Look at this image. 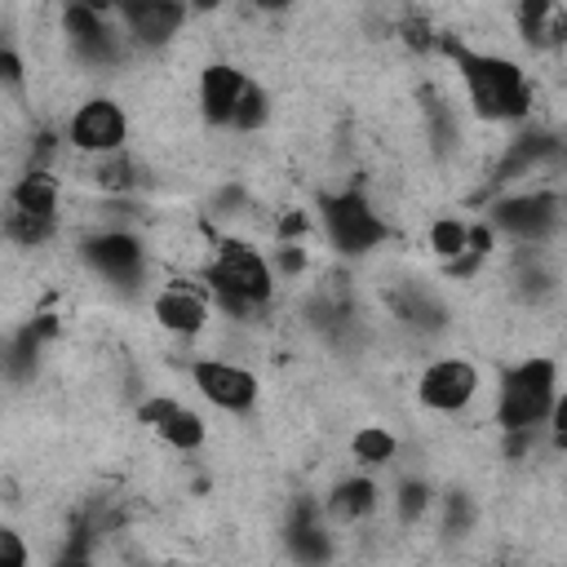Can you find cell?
Wrapping results in <instances>:
<instances>
[{
    "label": "cell",
    "instance_id": "cell-16",
    "mask_svg": "<svg viewBox=\"0 0 567 567\" xmlns=\"http://www.w3.org/2000/svg\"><path fill=\"white\" fill-rule=\"evenodd\" d=\"M284 540H288V554H292L297 563H306V567H323V563H328V554H332L328 514H323V509H315V505H297V509H292V518H288Z\"/></svg>",
    "mask_w": 567,
    "mask_h": 567
},
{
    "label": "cell",
    "instance_id": "cell-23",
    "mask_svg": "<svg viewBox=\"0 0 567 567\" xmlns=\"http://www.w3.org/2000/svg\"><path fill=\"white\" fill-rule=\"evenodd\" d=\"M0 80H4V89H9V93H18V89L27 84V66H22V53H18V44H13V40H4V44H0Z\"/></svg>",
    "mask_w": 567,
    "mask_h": 567
},
{
    "label": "cell",
    "instance_id": "cell-20",
    "mask_svg": "<svg viewBox=\"0 0 567 567\" xmlns=\"http://www.w3.org/2000/svg\"><path fill=\"white\" fill-rule=\"evenodd\" d=\"M93 182H97V190H106V195H120V190H133L137 186V159L128 155V151H120V155H106V159H93Z\"/></svg>",
    "mask_w": 567,
    "mask_h": 567
},
{
    "label": "cell",
    "instance_id": "cell-14",
    "mask_svg": "<svg viewBox=\"0 0 567 567\" xmlns=\"http://www.w3.org/2000/svg\"><path fill=\"white\" fill-rule=\"evenodd\" d=\"M137 421L168 447L177 452H199L204 439H208V425L195 408H186L182 399H168V394H151L137 403Z\"/></svg>",
    "mask_w": 567,
    "mask_h": 567
},
{
    "label": "cell",
    "instance_id": "cell-24",
    "mask_svg": "<svg viewBox=\"0 0 567 567\" xmlns=\"http://www.w3.org/2000/svg\"><path fill=\"white\" fill-rule=\"evenodd\" d=\"M549 430H554V439H558V443H567V390H558V399H554Z\"/></svg>",
    "mask_w": 567,
    "mask_h": 567
},
{
    "label": "cell",
    "instance_id": "cell-13",
    "mask_svg": "<svg viewBox=\"0 0 567 567\" xmlns=\"http://www.w3.org/2000/svg\"><path fill=\"white\" fill-rule=\"evenodd\" d=\"M213 297H208V288H190L186 279H173V284H164L155 297H151V319L168 332V337H182V341H190V337H199L208 323H213Z\"/></svg>",
    "mask_w": 567,
    "mask_h": 567
},
{
    "label": "cell",
    "instance_id": "cell-8",
    "mask_svg": "<svg viewBox=\"0 0 567 567\" xmlns=\"http://www.w3.org/2000/svg\"><path fill=\"white\" fill-rule=\"evenodd\" d=\"M62 35L80 66H115L124 58V31L115 22V9L102 4H71L62 9Z\"/></svg>",
    "mask_w": 567,
    "mask_h": 567
},
{
    "label": "cell",
    "instance_id": "cell-4",
    "mask_svg": "<svg viewBox=\"0 0 567 567\" xmlns=\"http://www.w3.org/2000/svg\"><path fill=\"white\" fill-rule=\"evenodd\" d=\"M558 399V368L554 359H523L505 368L501 390H496V425L505 434H532L540 421H549Z\"/></svg>",
    "mask_w": 567,
    "mask_h": 567
},
{
    "label": "cell",
    "instance_id": "cell-10",
    "mask_svg": "<svg viewBox=\"0 0 567 567\" xmlns=\"http://www.w3.org/2000/svg\"><path fill=\"white\" fill-rule=\"evenodd\" d=\"M483 381H478V368L465 359V354H443V359H430L416 377V399L421 408L439 412V416H452V412H465L474 399H478Z\"/></svg>",
    "mask_w": 567,
    "mask_h": 567
},
{
    "label": "cell",
    "instance_id": "cell-25",
    "mask_svg": "<svg viewBox=\"0 0 567 567\" xmlns=\"http://www.w3.org/2000/svg\"><path fill=\"white\" fill-rule=\"evenodd\" d=\"M53 567H93V563H89V554H84V545H71V549H66V554H62V558H58Z\"/></svg>",
    "mask_w": 567,
    "mask_h": 567
},
{
    "label": "cell",
    "instance_id": "cell-5",
    "mask_svg": "<svg viewBox=\"0 0 567 567\" xmlns=\"http://www.w3.org/2000/svg\"><path fill=\"white\" fill-rule=\"evenodd\" d=\"M58 213H62V186H58V177L49 168L31 164L9 186V204H4V235H9V244L40 248L44 239H53Z\"/></svg>",
    "mask_w": 567,
    "mask_h": 567
},
{
    "label": "cell",
    "instance_id": "cell-15",
    "mask_svg": "<svg viewBox=\"0 0 567 567\" xmlns=\"http://www.w3.org/2000/svg\"><path fill=\"white\" fill-rule=\"evenodd\" d=\"M115 22H120L128 49H164V44L177 40V31L186 27V9H182V4H164V0H151V4H120V9H115Z\"/></svg>",
    "mask_w": 567,
    "mask_h": 567
},
{
    "label": "cell",
    "instance_id": "cell-11",
    "mask_svg": "<svg viewBox=\"0 0 567 567\" xmlns=\"http://www.w3.org/2000/svg\"><path fill=\"white\" fill-rule=\"evenodd\" d=\"M190 385L199 390L204 403H213L221 412H248L261 394V381L252 368H244L235 359H217V354H204L190 363Z\"/></svg>",
    "mask_w": 567,
    "mask_h": 567
},
{
    "label": "cell",
    "instance_id": "cell-9",
    "mask_svg": "<svg viewBox=\"0 0 567 567\" xmlns=\"http://www.w3.org/2000/svg\"><path fill=\"white\" fill-rule=\"evenodd\" d=\"M128 142V111L106 97V93H93L84 97L71 115H66V146L75 155H89V159H106V155H120Z\"/></svg>",
    "mask_w": 567,
    "mask_h": 567
},
{
    "label": "cell",
    "instance_id": "cell-12",
    "mask_svg": "<svg viewBox=\"0 0 567 567\" xmlns=\"http://www.w3.org/2000/svg\"><path fill=\"white\" fill-rule=\"evenodd\" d=\"M563 204L549 195V190H518V195H505L492 204V217H487V230H501L518 244H540L554 226H558V213Z\"/></svg>",
    "mask_w": 567,
    "mask_h": 567
},
{
    "label": "cell",
    "instance_id": "cell-18",
    "mask_svg": "<svg viewBox=\"0 0 567 567\" xmlns=\"http://www.w3.org/2000/svg\"><path fill=\"white\" fill-rule=\"evenodd\" d=\"M518 31L532 49H558L567 44V9L558 4H523L518 9Z\"/></svg>",
    "mask_w": 567,
    "mask_h": 567
},
{
    "label": "cell",
    "instance_id": "cell-1",
    "mask_svg": "<svg viewBox=\"0 0 567 567\" xmlns=\"http://www.w3.org/2000/svg\"><path fill=\"white\" fill-rule=\"evenodd\" d=\"M456 75L465 84V102L487 124H518L532 115V80L523 62L505 53H483L470 44H447Z\"/></svg>",
    "mask_w": 567,
    "mask_h": 567
},
{
    "label": "cell",
    "instance_id": "cell-2",
    "mask_svg": "<svg viewBox=\"0 0 567 567\" xmlns=\"http://www.w3.org/2000/svg\"><path fill=\"white\" fill-rule=\"evenodd\" d=\"M204 288H208V297H213L217 310L248 319L252 310H261V306L275 301L279 279H275L270 257L257 244L226 235L204 257Z\"/></svg>",
    "mask_w": 567,
    "mask_h": 567
},
{
    "label": "cell",
    "instance_id": "cell-17",
    "mask_svg": "<svg viewBox=\"0 0 567 567\" xmlns=\"http://www.w3.org/2000/svg\"><path fill=\"white\" fill-rule=\"evenodd\" d=\"M381 505V487L368 474H346L341 483H332V492L323 496V514L328 523H363L368 514H377Z\"/></svg>",
    "mask_w": 567,
    "mask_h": 567
},
{
    "label": "cell",
    "instance_id": "cell-3",
    "mask_svg": "<svg viewBox=\"0 0 567 567\" xmlns=\"http://www.w3.org/2000/svg\"><path fill=\"white\" fill-rule=\"evenodd\" d=\"M195 102L213 128H235V133H252L270 115L266 89L235 62H208L195 80Z\"/></svg>",
    "mask_w": 567,
    "mask_h": 567
},
{
    "label": "cell",
    "instance_id": "cell-21",
    "mask_svg": "<svg viewBox=\"0 0 567 567\" xmlns=\"http://www.w3.org/2000/svg\"><path fill=\"white\" fill-rule=\"evenodd\" d=\"M430 501H434V492H430L425 478H403L399 492H394V514H399V523H421V518L430 514Z\"/></svg>",
    "mask_w": 567,
    "mask_h": 567
},
{
    "label": "cell",
    "instance_id": "cell-7",
    "mask_svg": "<svg viewBox=\"0 0 567 567\" xmlns=\"http://www.w3.org/2000/svg\"><path fill=\"white\" fill-rule=\"evenodd\" d=\"M80 261L115 292L142 288L146 284V244L128 226H97L93 235L80 239Z\"/></svg>",
    "mask_w": 567,
    "mask_h": 567
},
{
    "label": "cell",
    "instance_id": "cell-19",
    "mask_svg": "<svg viewBox=\"0 0 567 567\" xmlns=\"http://www.w3.org/2000/svg\"><path fill=\"white\" fill-rule=\"evenodd\" d=\"M350 452H354L359 465L377 470V465H390V461L399 456V439H394L385 425H359L354 439H350Z\"/></svg>",
    "mask_w": 567,
    "mask_h": 567
},
{
    "label": "cell",
    "instance_id": "cell-6",
    "mask_svg": "<svg viewBox=\"0 0 567 567\" xmlns=\"http://www.w3.org/2000/svg\"><path fill=\"white\" fill-rule=\"evenodd\" d=\"M319 226L328 235V244L346 257H363L372 248H381L390 239V221L372 208V199L363 190H341V195H323L319 204Z\"/></svg>",
    "mask_w": 567,
    "mask_h": 567
},
{
    "label": "cell",
    "instance_id": "cell-22",
    "mask_svg": "<svg viewBox=\"0 0 567 567\" xmlns=\"http://www.w3.org/2000/svg\"><path fill=\"white\" fill-rule=\"evenodd\" d=\"M0 567H31V545L13 523L0 527Z\"/></svg>",
    "mask_w": 567,
    "mask_h": 567
}]
</instances>
